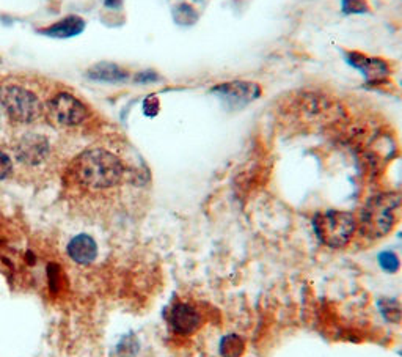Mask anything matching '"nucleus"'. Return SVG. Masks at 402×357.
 Masks as SVG:
<instances>
[{"label": "nucleus", "instance_id": "5", "mask_svg": "<svg viewBox=\"0 0 402 357\" xmlns=\"http://www.w3.org/2000/svg\"><path fill=\"white\" fill-rule=\"evenodd\" d=\"M346 57L347 62L351 63L355 70H359L371 85H382L390 80L391 66L389 62L384 60V58L369 57L363 54V52L357 50L347 52Z\"/></svg>", "mask_w": 402, "mask_h": 357}, {"label": "nucleus", "instance_id": "16", "mask_svg": "<svg viewBox=\"0 0 402 357\" xmlns=\"http://www.w3.org/2000/svg\"><path fill=\"white\" fill-rule=\"evenodd\" d=\"M342 11L347 14L368 13L369 11L368 0H342Z\"/></svg>", "mask_w": 402, "mask_h": 357}, {"label": "nucleus", "instance_id": "15", "mask_svg": "<svg viewBox=\"0 0 402 357\" xmlns=\"http://www.w3.org/2000/svg\"><path fill=\"white\" fill-rule=\"evenodd\" d=\"M379 265L386 272H396L399 270V258L393 252H384L379 255Z\"/></svg>", "mask_w": 402, "mask_h": 357}, {"label": "nucleus", "instance_id": "1", "mask_svg": "<svg viewBox=\"0 0 402 357\" xmlns=\"http://www.w3.org/2000/svg\"><path fill=\"white\" fill-rule=\"evenodd\" d=\"M124 167L121 161L106 150H90L80 154L72 164V176L82 188L106 191L121 181Z\"/></svg>", "mask_w": 402, "mask_h": 357}, {"label": "nucleus", "instance_id": "3", "mask_svg": "<svg viewBox=\"0 0 402 357\" xmlns=\"http://www.w3.org/2000/svg\"><path fill=\"white\" fill-rule=\"evenodd\" d=\"M316 236L327 247L339 249L352 240L357 230V219L347 211L330 210L315 215L313 219Z\"/></svg>", "mask_w": 402, "mask_h": 357}, {"label": "nucleus", "instance_id": "18", "mask_svg": "<svg viewBox=\"0 0 402 357\" xmlns=\"http://www.w3.org/2000/svg\"><path fill=\"white\" fill-rule=\"evenodd\" d=\"M150 102H151V98H148L146 102H145L146 114L150 112ZM153 102H154V106H151V109H153V114H156V112H158V110H159V104H156V102H158V100H156V98H153Z\"/></svg>", "mask_w": 402, "mask_h": 357}, {"label": "nucleus", "instance_id": "13", "mask_svg": "<svg viewBox=\"0 0 402 357\" xmlns=\"http://www.w3.org/2000/svg\"><path fill=\"white\" fill-rule=\"evenodd\" d=\"M245 351V343L239 336L229 334L220 341V354L222 357H241Z\"/></svg>", "mask_w": 402, "mask_h": 357}, {"label": "nucleus", "instance_id": "12", "mask_svg": "<svg viewBox=\"0 0 402 357\" xmlns=\"http://www.w3.org/2000/svg\"><path fill=\"white\" fill-rule=\"evenodd\" d=\"M90 78L102 82H121L128 79V73L114 63H98L90 70Z\"/></svg>", "mask_w": 402, "mask_h": 357}, {"label": "nucleus", "instance_id": "17", "mask_svg": "<svg viewBox=\"0 0 402 357\" xmlns=\"http://www.w3.org/2000/svg\"><path fill=\"white\" fill-rule=\"evenodd\" d=\"M13 172V162L5 153L0 151V180H5Z\"/></svg>", "mask_w": 402, "mask_h": 357}, {"label": "nucleus", "instance_id": "11", "mask_svg": "<svg viewBox=\"0 0 402 357\" xmlns=\"http://www.w3.org/2000/svg\"><path fill=\"white\" fill-rule=\"evenodd\" d=\"M85 21L79 16H68L62 21L55 22L54 26L48 28H43L41 33L48 36H54V38H71L84 32Z\"/></svg>", "mask_w": 402, "mask_h": 357}, {"label": "nucleus", "instance_id": "9", "mask_svg": "<svg viewBox=\"0 0 402 357\" xmlns=\"http://www.w3.org/2000/svg\"><path fill=\"white\" fill-rule=\"evenodd\" d=\"M16 153L21 162L35 166V164H40L41 161L46 159L49 153V144L41 136H27L21 140Z\"/></svg>", "mask_w": 402, "mask_h": 357}, {"label": "nucleus", "instance_id": "10", "mask_svg": "<svg viewBox=\"0 0 402 357\" xmlns=\"http://www.w3.org/2000/svg\"><path fill=\"white\" fill-rule=\"evenodd\" d=\"M68 254L76 263L88 265L98 255V245L92 236L79 235L70 241Z\"/></svg>", "mask_w": 402, "mask_h": 357}, {"label": "nucleus", "instance_id": "4", "mask_svg": "<svg viewBox=\"0 0 402 357\" xmlns=\"http://www.w3.org/2000/svg\"><path fill=\"white\" fill-rule=\"evenodd\" d=\"M0 102L10 117L21 123H31L41 115L38 98L31 90L19 85H5L0 88Z\"/></svg>", "mask_w": 402, "mask_h": 357}, {"label": "nucleus", "instance_id": "7", "mask_svg": "<svg viewBox=\"0 0 402 357\" xmlns=\"http://www.w3.org/2000/svg\"><path fill=\"white\" fill-rule=\"evenodd\" d=\"M214 93L220 96V100L228 102L233 107H242L245 104L255 101L261 95V87L253 82L234 80L228 84H222L214 88Z\"/></svg>", "mask_w": 402, "mask_h": 357}, {"label": "nucleus", "instance_id": "2", "mask_svg": "<svg viewBox=\"0 0 402 357\" xmlns=\"http://www.w3.org/2000/svg\"><path fill=\"white\" fill-rule=\"evenodd\" d=\"M402 211V194L389 191L369 198L360 213L359 225L363 236L379 240L389 235L396 225Z\"/></svg>", "mask_w": 402, "mask_h": 357}, {"label": "nucleus", "instance_id": "14", "mask_svg": "<svg viewBox=\"0 0 402 357\" xmlns=\"http://www.w3.org/2000/svg\"><path fill=\"white\" fill-rule=\"evenodd\" d=\"M381 311L385 316L386 321L390 323H398L402 318V309L398 301L394 299H382L381 301Z\"/></svg>", "mask_w": 402, "mask_h": 357}, {"label": "nucleus", "instance_id": "8", "mask_svg": "<svg viewBox=\"0 0 402 357\" xmlns=\"http://www.w3.org/2000/svg\"><path fill=\"white\" fill-rule=\"evenodd\" d=\"M170 326L181 336H190L201 326V316L197 309L189 304H178L170 311Z\"/></svg>", "mask_w": 402, "mask_h": 357}, {"label": "nucleus", "instance_id": "19", "mask_svg": "<svg viewBox=\"0 0 402 357\" xmlns=\"http://www.w3.org/2000/svg\"><path fill=\"white\" fill-rule=\"evenodd\" d=\"M123 4V0H106V5L110 9H118Z\"/></svg>", "mask_w": 402, "mask_h": 357}, {"label": "nucleus", "instance_id": "6", "mask_svg": "<svg viewBox=\"0 0 402 357\" xmlns=\"http://www.w3.org/2000/svg\"><path fill=\"white\" fill-rule=\"evenodd\" d=\"M49 112L52 120L62 126H76L84 122L88 115V110L84 104L68 93L55 96L50 102Z\"/></svg>", "mask_w": 402, "mask_h": 357}]
</instances>
